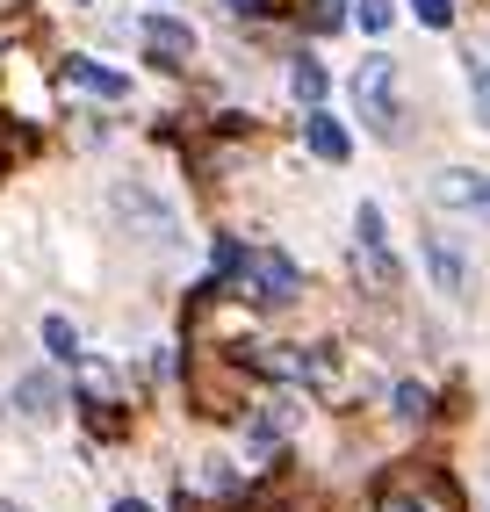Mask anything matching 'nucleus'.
<instances>
[{
    "label": "nucleus",
    "mask_w": 490,
    "mask_h": 512,
    "mask_svg": "<svg viewBox=\"0 0 490 512\" xmlns=\"http://www.w3.org/2000/svg\"><path fill=\"white\" fill-rule=\"evenodd\" d=\"M109 210H116V224L137 238V246H152V253H173V246H181V210H173L152 181H116V188H109Z\"/></svg>",
    "instance_id": "1"
},
{
    "label": "nucleus",
    "mask_w": 490,
    "mask_h": 512,
    "mask_svg": "<svg viewBox=\"0 0 490 512\" xmlns=\"http://www.w3.org/2000/svg\"><path fill=\"white\" fill-rule=\"evenodd\" d=\"M354 109H361V123L375 130V138H397V130H404V109H397V58L368 51V58L354 65Z\"/></svg>",
    "instance_id": "2"
},
{
    "label": "nucleus",
    "mask_w": 490,
    "mask_h": 512,
    "mask_svg": "<svg viewBox=\"0 0 490 512\" xmlns=\"http://www.w3.org/2000/svg\"><path fill=\"white\" fill-rule=\"evenodd\" d=\"M418 260H426V275H433L440 296H454V303H469V296H476V260L462 253V238L426 231V238H418Z\"/></svg>",
    "instance_id": "3"
},
{
    "label": "nucleus",
    "mask_w": 490,
    "mask_h": 512,
    "mask_svg": "<svg viewBox=\"0 0 490 512\" xmlns=\"http://www.w3.org/2000/svg\"><path fill=\"white\" fill-rule=\"evenodd\" d=\"M354 260H361L368 289H397V282H404L390 238H382V210H375V202H361V217H354Z\"/></svg>",
    "instance_id": "4"
},
{
    "label": "nucleus",
    "mask_w": 490,
    "mask_h": 512,
    "mask_svg": "<svg viewBox=\"0 0 490 512\" xmlns=\"http://www.w3.org/2000/svg\"><path fill=\"white\" fill-rule=\"evenodd\" d=\"M245 275H253V296H260V303H296V296H303V275H296V260H289L282 246L245 253Z\"/></svg>",
    "instance_id": "5"
},
{
    "label": "nucleus",
    "mask_w": 490,
    "mask_h": 512,
    "mask_svg": "<svg viewBox=\"0 0 490 512\" xmlns=\"http://www.w3.org/2000/svg\"><path fill=\"white\" fill-rule=\"evenodd\" d=\"M137 44H145L159 65H188L195 58V29L181 15H145V22H137Z\"/></svg>",
    "instance_id": "6"
},
{
    "label": "nucleus",
    "mask_w": 490,
    "mask_h": 512,
    "mask_svg": "<svg viewBox=\"0 0 490 512\" xmlns=\"http://www.w3.org/2000/svg\"><path fill=\"white\" fill-rule=\"evenodd\" d=\"M426 195L440 202V210H469V217H483V210H490V174H462V166H447V174L426 181Z\"/></svg>",
    "instance_id": "7"
},
{
    "label": "nucleus",
    "mask_w": 490,
    "mask_h": 512,
    "mask_svg": "<svg viewBox=\"0 0 490 512\" xmlns=\"http://www.w3.org/2000/svg\"><path fill=\"white\" fill-rule=\"evenodd\" d=\"M303 145L318 152L325 166H339V159H346V130H339V116H332V109H310V116H303Z\"/></svg>",
    "instance_id": "8"
},
{
    "label": "nucleus",
    "mask_w": 490,
    "mask_h": 512,
    "mask_svg": "<svg viewBox=\"0 0 490 512\" xmlns=\"http://www.w3.org/2000/svg\"><path fill=\"white\" fill-rule=\"evenodd\" d=\"M65 80L87 87V94H101V101H123V94H130V80H123V73H109L101 58H73V65H65Z\"/></svg>",
    "instance_id": "9"
},
{
    "label": "nucleus",
    "mask_w": 490,
    "mask_h": 512,
    "mask_svg": "<svg viewBox=\"0 0 490 512\" xmlns=\"http://www.w3.org/2000/svg\"><path fill=\"white\" fill-rule=\"evenodd\" d=\"M15 404L44 426V419H58V383H51V375H22V383H15Z\"/></svg>",
    "instance_id": "10"
},
{
    "label": "nucleus",
    "mask_w": 490,
    "mask_h": 512,
    "mask_svg": "<svg viewBox=\"0 0 490 512\" xmlns=\"http://www.w3.org/2000/svg\"><path fill=\"white\" fill-rule=\"evenodd\" d=\"M289 426H296V412H289V404H267V412H260L253 426H245V448H253V455H267V448H274V440H282Z\"/></svg>",
    "instance_id": "11"
},
{
    "label": "nucleus",
    "mask_w": 490,
    "mask_h": 512,
    "mask_svg": "<svg viewBox=\"0 0 490 512\" xmlns=\"http://www.w3.org/2000/svg\"><path fill=\"white\" fill-rule=\"evenodd\" d=\"M469 109L476 130H490V51H469Z\"/></svg>",
    "instance_id": "12"
},
{
    "label": "nucleus",
    "mask_w": 490,
    "mask_h": 512,
    "mask_svg": "<svg viewBox=\"0 0 490 512\" xmlns=\"http://www.w3.org/2000/svg\"><path fill=\"white\" fill-rule=\"evenodd\" d=\"M44 347H51V361L73 368V361H80V332H73V318H44Z\"/></svg>",
    "instance_id": "13"
},
{
    "label": "nucleus",
    "mask_w": 490,
    "mask_h": 512,
    "mask_svg": "<svg viewBox=\"0 0 490 512\" xmlns=\"http://www.w3.org/2000/svg\"><path fill=\"white\" fill-rule=\"evenodd\" d=\"M289 87H296V101H310V109H318V101H325V65H296V73H289Z\"/></svg>",
    "instance_id": "14"
},
{
    "label": "nucleus",
    "mask_w": 490,
    "mask_h": 512,
    "mask_svg": "<svg viewBox=\"0 0 490 512\" xmlns=\"http://www.w3.org/2000/svg\"><path fill=\"white\" fill-rule=\"evenodd\" d=\"M426 383H397V419H426Z\"/></svg>",
    "instance_id": "15"
},
{
    "label": "nucleus",
    "mask_w": 490,
    "mask_h": 512,
    "mask_svg": "<svg viewBox=\"0 0 490 512\" xmlns=\"http://www.w3.org/2000/svg\"><path fill=\"white\" fill-rule=\"evenodd\" d=\"M390 15H397L390 0H354V22H361V29H390Z\"/></svg>",
    "instance_id": "16"
},
{
    "label": "nucleus",
    "mask_w": 490,
    "mask_h": 512,
    "mask_svg": "<svg viewBox=\"0 0 490 512\" xmlns=\"http://www.w3.org/2000/svg\"><path fill=\"white\" fill-rule=\"evenodd\" d=\"M411 15L426 22V29H447L454 22V0H411Z\"/></svg>",
    "instance_id": "17"
},
{
    "label": "nucleus",
    "mask_w": 490,
    "mask_h": 512,
    "mask_svg": "<svg viewBox=\"0 0 490 512\" xmlns=\"http://www.w3.org/2000/svg\"><path fill=\"white\" fill-rule=\"evenodd\" d=\"M231 15H267V0H224Z\"/></svg>",
    "instance_id": "18"
},
{
    "label": "nucleus",
    "mask_w": 490,
    "mask_h": 512,
    "mask_svg": "<svg viewBox=\"0 0 490 512\" xmlns=\"http://www.w3.org/2000/svg\"><path fill=\"white\" fill-rule=\"evenodd\" d=\"M116 512H152V505L145 498H116Z\"/></svg>",
    "instance_id": "19"
},
{
    "label": "nucleus",
    "mask_w": 490,
    "mask_h": 512,
    "mask_svg": "<svg viewBox=\"0 0 490 512\" xmlns=\"http://www.w3.org/2000/svg\"><path fill=\"white\" fill-rule=\"evenodd\" d=\"M390 512H426V505H418V498H397V505H390Z\"/></svg>",
    "instance_id": "20"
},
{
    "label": "nucleus",
    "mask_w": 490,
    "mask_h": 512,
    "mask_svg": "<svg viewBox=\"0 0 490 512\" xmlns=\"http://www.w3.org/2000/svg\"><path fill=\"white\" fill-rule=\"evenodd\" d=\"M0 512H29V505H15V498H0Z\"/></svg>",
    "instance_id": "21"
},
{
    "label": "nucleus",
    "mask_w": 490,
    "mask_h": 512,
    "mask_svg": "<svg viewBox=\"0 0 490 512\" xmlns=\"http://www.w3.org/2000/svg\"><path fill=\"white\" fill-rule=\"evenodd\" d=\"M483 224H490V210H483Z\"/></svg>",
    "instance_id": "22"
}]
</instances>
